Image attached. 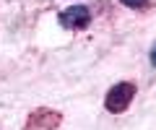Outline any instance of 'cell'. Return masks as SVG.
<instances>
[{
	"instance_id": "cell-2",
	"label": "cell",
	"mask_w": 156,
	"mask_h": 130,
	"mask_svg": "<svg viewBox=\"0 0 156 130\" xmlns=\"http://www.w3.org/2000/svg\"><path fill=\"white\" fill-rule=\"evenodd\" d=\"M62 122L60 112L57 109H47V107H39L34 109L31 114L26 117V130H57V125Z\"/></svg>"
},
{
	"instance_id": "cell-5",
	"label": "cell",
	"mask_w": 156,
	"mask_h": 130,
	"mask_svg": "<svg viewBox=\"0 0 156 130\" xmlns=\"http://www.w3.org/2000/svg\"><path fill=\"white\" fill-rule=\"evenodd\" d=\"M151 62H154V65H156V47H154V50H151Z\"/></svg>"
},
{
	"instance_id": "cell-4",
	"label": "cell",
	"mask_w": 156,
	"mask_h": 130,
	"mask_svg": "<svg viewBox=\"0 0 156 130\" xmlns=\"http://www.w3.org/2000/svg\"><path fill=\"white\" fill-rule=\"evenodd\" d=\"M122 5H128V8H135V11H140V8H148V5H154L156 0H120Z\"/></svg>"
},
{
	"instance_id": "cell-1",
	"label": "cell",
	"mask_w": 156,
	"mask_h": 130,
	"mask_svg": "<svg viewBox=\"0 0 156 130\" xmlns=\"http://www.w3.org/2000/svg\"><path fill=\"white\" fill-rule=\"evenodd\" d=\"M135 91H138V86H135L133 81H120V83H115L109 91H107L104 107L109 109V112H115V114L125 112V109L130 107V102L135 99Z\"/></svg>"
},
{
	"instance_id": "cell-3",
	"label": "cell",
	"mask_w": 156,
	"mask_h": 130,
	"mask_svg": "<svg viewBox=\"0 0 156 130\" xmlns=\"http://www.w3.org/2000/svg\"><path fill=\"white\" fill-rule=\"evenodd\" d=\"M57 21L65 29H86L91 23V11L86 5H70V8H65V11H60Z\"/></svg>"
}]
</instances>
